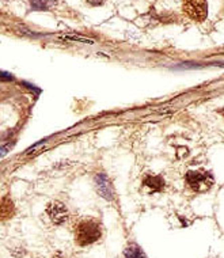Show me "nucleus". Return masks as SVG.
Returning a JSON list of instances; mask_svg holds the SVG:
<instances>
[{
    "instance_id": "nucleus-8",
    "label": "nucleus",
    "mask_w": 224,
    "mask_h": 258,
    "mask_svg": "<svg viewBox=\"0 0 224 258\" xmlns=\"http://www.w3.org/2000/svg\"><path fill=\"white\" fill-rule=\"evenodd\" d=\"M144 183L147 185V186L153 187V191H158L161 190L162 187L165 186V181L161 178V177H147V178L144 179Z\"/></svg>"
},
{
    "instance_id": "nucleus-5",
    "label": "nucleus",
    "mask_w": 224,
    "mask_h": 258,
    "mask_svg": "<svg viewBox=\"0 0 224 258\" xmlns=\"http://www.w3.org/2000/svg\"><path fill=\"white\" fill-rule=\"evenodd\" d=\"M46 214L50 218V220L54 224H61L67 220L68 218V209L67 207L60 203V201H52L48 208H46Z\"/></svg>"
},
{
    "instance_id": "nucleus-4",
    "label": "nucleus",
    "mask_w": 224,
    "mask_h": 258,
    "mask_svg": "<svg viewBox=\"0 0 224 258\" xmlns=\"http://www.w3.org/2000/svg\"><path fill=\"white\" fill-rule=\"evenodd\" d=\"M94 182L99 196H102L103 199H106L108 201L114 200V187H113L110 179L108 178V175H105V174L95 175Z\"/></svg>"
},
{
    "instance_id": "nucleus-2",
    "label": "nucleus",
    "mask_w": 224,
    "mask_h": 258,
    "mask_svg": "<svg viewBox=\"0 0 224 258\" xmlns=\"http://www.w3.org/2000/svg\"><path fill=\"white\" fill-rule=\"evenodd\" d=\"M186 183L193 191L202 193V191L209 190L212 185L215 183L213 175L205 170H190L186 174Z\"/></svg>"
},
{
    "instance_id": "nucleus-9",
    "label": "nucleus",
    "mask_w": 224,
    "mask_h": 258,
    "mask_svg": "<svg viewBox=\"0 0 224 258\" xmlns=\"http://www.w3.org/2000/svg\"><path fill=\"white\" fill-rule=\"evenodd\" d=\"M86 3H89L91 6H101L103 3V0H86Z\"/></svg>"
},
{
    "instance_id": "nucleus-3",
    "label": "nucleus",
    "mask_w": 224,
    "mask_h": 258,
    "mask_svg": "<svg viewBox=\"0 0 224 258\" xmlns=\"http://www.w3.org/2000/svg\"><path fill=\"white\" fill-rule=\"evenodd\" d=\"M182 9L189 18L197 21V22H202L208 15L206 0H184Z\"/></svg>"
},
{
    "instance_id": "nucleus-10",
    "label": "nucleus",
    "mask_w": 224,
    "mask_h": 258,
    "mask_svg": "<svg viewBox=\"0 0 224 258\" xmlns=\"http://www.w3.org/2000/svg\"><path fill=\"white\" fill-rule=\"evenodd\" d=\"M219 113L221 114V116H224V109H221V110H219Z\"/></svg>"
},
{
    "instance_id": "nucleus-1",
    "label": "nucleus",
    "mask_w": 224,
    "mask_h": 258,
    "mask_svg": "<svg viewBox=\"0 0 224 258\" xmlns=\"http://www.w3.org/2000/svg\"><path fill=\"white\" fill-rule=\"evenodd\" d=\"M75 242L79 246H90L101 239L102 236V227L101 223L94 218L82 219L75 224L73 228Z\"/></svg>"
},
{
    "instance_id": "nucleus-7",
    "label": "nucleus",
    "mask_w": 224,
    "mask_h": 258,
    "mask_svg": "<svg viewBox=\"0 0 224 258\" xmlns=\"http://www.w3.org/2000/svg\"><path fill=\"white\" fill-rule=\"evenodd\" d=\"M30 7L36 11H42V10H50L56 3V0H29Z\"/></svg>"
},
{
    "instance_id": "nucleus-6",
    "label": "nucleus",
    "mask_w": 224,
    "mask_h": 258,
    "mask_svg": "<svg viewBox=\"0 0 224 258\" xmlns=\"http://www.w3.org/2000/svg\"><path fill=\"white\" fill-rule=\"evenodd\" d=\"M122 258H148L144 253V250L140 247L136 242H129L126 245L125 250H124V254H122Z\"/></svg>"
}]
</instances>
